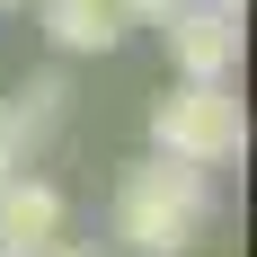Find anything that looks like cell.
Returning a JSON list of instances; mask_svg holds the SVG:
<instances>
[{"mask_svg":"<svg viewBox=\"0 0 257 257\" xmlns=\"http://www.w3.org/2000/svg\"><path fill=\"white\" fill-rule=\"evenodd\" d=\"M0 9H18V0H0Z\"/></svg>","mask_w":257,"mask_h":257,"instance_id":"10","label":"cell"},{"mask_svg":"<svg viewBox=\"0 0 257 257\" xmlns=\"http://www.w3.org/2000/svg\"><path fill=\"white\" fill-rule=\"evenodd\" d=\"M62 115H71V80L62 71H36L18 98H0V178H18L27 160L62 133Z\"/></svg>","mask_w":257,"mask_h":257,"instance_id":"4","label":"cell"},{"mask_svg":"<svg viewBox=\"0 0 257 257\" xmlns=\"http://www.w3.org/2000/svg\"><path fill=\"white\" fill-rule=\"evenodd\" d=\"M36 18H45V36L62 53H115L124 45V0H36Z\"/></svg>","mask_w":257,"mask_h":257,"instance_id":"6","label":"cell"},{"mask_svg":"<svg viewBox=\"0 0 257 257\" xmlns=\"http://www.w3.org/2000/svg\"><path fill=\"white\" fill-rule=\"evenodd\" d=\"M169 9H178V0H124V18H133V27H160Z\"/></svg>","mask_w":257,"mask_h":257,"instance_id":"7","label":"cell"},{"mask_svg":"<svg viewBox=\"0 0 257 257\" xmlns=\"http://www.w3.org/2000/svg\"><path fill=\"white\" fill-rule=\"evenodd\" d=\"M36 257H98V248H71V239H53V248H36Z\"/></svg>","mask_w":257,"mask_h":257,"instance_id":"8","label":"cell"},{"mask_svg":"<svg viewBox=\"0 0 257 257\" xmlns=\"http://www.w3.org/2000/svg\"><path fill=\"white\" fill-rule=\"evenodd\" d=\"M204 9H248V0H204Z\"/></svg>","mask_w":257,"mask_h":257,"instance_id":"9","label":"cell"},{"mask_svg":"<svg viewBox=\"0 0 257 257\" xmlns=\"http://www.w3.org/2000/svg\"><path fill=\"white\" fill-rule=\"evenodd\" d=\"M115 239H124L133 257H186L195 239H204L213 222V169H195V160H133L124 178H115Z\"/></svg>","mask_w":257,"mask_h":257,"instance_id":"1","label":"cell"},{"mask_svg":"<svg viewBox=\"0 0 257 257\" xmlns=\"http://www.w3.org/2000/svg\"><path fill=\"white\" fill-rule=\"evenodd\" d=\"M160 36H169V62H178L186 80H231L239 71V9L178 0V9L160 18Z\"/></svg>","mask_w":257,"mask_h":257,"instance_id":"3","label":"cell"},{"mask_svg":"<svg viewBox=\"0 0 257 257\" xmlns=\"http://www.w3.org/2000/svg\"><path fill=\"white\" fill-rule=\"evenodd\" d=\"M151 142L169 160H195V169H222V160L248 151V106L222 89V80H186L151 106Z\"/></svg>","mask_w":257,"mask_h":257,"instance_id":"2","label":"cell"},{"mask_svg":"<svg viewBox=\"0 0 257 257\" xmlns=\"http://www.w3.org/2000/svg\"><path fill=\"white\" fill-rule=\"evenodd\" d=\"M0 257H9V248H0Z\"/></svg>","mask_w":257,"mask_h":257,"instance_id":"11","label":"cell"},{"mask_svg":"<svg viewBox=\"0 0 257 257\" xmlns=\"http://www.w3.org/2000/svg\"><path fill=\"white\" fill-rule=\"evenodd\" d=\"M62 186H45V178H0V248L9 257H36V248H53L62 239Z\"/></svg>","mask_w":257,"mask_h":257,"instance_id":"5","label":"cell"}]
</instances>
